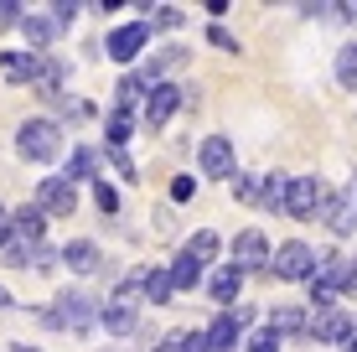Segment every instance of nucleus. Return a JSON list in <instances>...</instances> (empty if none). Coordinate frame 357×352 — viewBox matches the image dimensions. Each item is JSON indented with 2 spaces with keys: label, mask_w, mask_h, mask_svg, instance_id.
<instances>
[{
  "label": "nucleus",
  "mask_w": 357,
  "mask_h": 352,
  "mask_svg": "<svg viewBox=\"0 0 357 352\" xmlns=\"http://www.w3.org/2000/svg\"><path fill=\"white\" fill-rule=\"evenodd\" d=\"M93 171H98V151H93V145L73 151V161H68V181H89Z\"/></svg>",
  "instance_id": "a878e982"
},
{
  "label": "nucleus",
  "mask_w": 357,
  "mask_h": 352,
  "mask_svg": "<svg viewBox=\"0 0 357 352\" xmlns=\"http://www.w3.org/2000/svg\"><path fill=\"white\" fill-rule=\"evenodd\" d=\"M151 10H155V16H151V26H166V31H176L181 21H187V16H181L176 6H151Z\"/></svg>",
  "instance_id": "2f4dec72"
},
{
  "label": "nucleus",
  "mask_w": 357,
  "mask_h": 352,
  "mask_svg": "<svg viewBox=\"0 0 357 352\" xmlns=\"http://www.w3.org/2000/svg\"><path fill=\"white\" fill-rule=\"evenodd\" d=\"M197 161H202V176H238V166H233V140L228 135H207L202 151H197Z\"/></svg>",
  "instance_id": "1a4fd4ad"
},
{
  "label": "nucleus",
  "mask_w": 357,
  "mask_h": 352,
  "mask_svg": "<svg viewBox=\"0 0 357 352\" xmlns=\"http://www.w3.org/2000/svg\"><path fill=\"white\" fill-rule=\"evenodd\" d=\"M78 10H83V6H73V0H57V6H52V21H57V26L68 31V26H73V16H78Z\"/></svg>",
  "instance_id": "72a5a7b5"
},
{
  "label": "nucleus",
  "mask_w": 357,
  "mask_h": 352,
  "mask_svg": "<svg viewBox=\"0 0 357 352\" xmlns=\"http://www.w3.org/2000/svg\"><path fill=\"white\" fill-rule=\"evenodd\" d=\"M6 244H10V213L0 208V249H6Z\"/></svg>",
  "instance_id": "58836bf2"
},
{
  "label": "nucleus",
  "mask_w": 357,
  "mask_h": 352,
  "mask_svg": "<svg viewBox=\"0 0 357 352\" xmlns=\"http://www.w3.org/2000/svg\"><path fill=\"white\" fill-rule=\"evenodd\" d=\"M98 326H109L114 337L135 332V306H119V300H109V306H98Z\"/></svg>",
  "instance_id": "412c9836"
},
{
  "label": "nucleus",
  "mask_w": 357,
  "mask_h": 352,
  "mask_svg": "<svg viewBox=\"0 0 357 352\" xmlns=\"http://www.w3.org/2000/svg\"><path fill=\"white\" fill-rule=\"evenodd\" d=\"M171 296H176V285H171V270H151V275H145V300H151V306H166Z\"/></svg>",
  "instance_id": "b1692460"
},
{
  "label": "nucleus",
  "mask_w": 357,
  "mask_h": 352,
  "mask_svg": "<svg viewBox=\"0 0 357 352\" xmlns=\"http://www.w3.org/2000/svg\"><path fill=\"white\" fill-rule=\"evenodd\" d=\"M151 352H181V332H171V337H166V342H155Z\"/></svg>",
  "instance_id": "4c0bfd02"
},
{
  "label": "nucleus",
  "mask_w": 357,
  "mask_h": 352,
  "mask_svg": "<svg viewBox=\"0 0 357 352\" xmlns=\"http://www.w3.org/2000/svg\"><path fill=\"white\" fill-rule=\"evenodd\" d=\"M31 89H36V93H47V99H57V89H63V68H57L52 57H42V72H36Z\"/></svg>",
  "instance_id": "c85d7f7f"
},
{
  "label": "nucleus",
  "mask_w": 357,
  "mask_h": 352,
  "mask_svg": "<svg viewBox=\"0 0 357 352\" xmlns=\"http://www.w3.org/2000/svg\"><path fill=\"white\" fill-rule=\"evenodd\" d=\"M316 259H321V254H316L311 244L290 238V244H280L275 254H269V275H275V280H311V275H316Z\"/></svg>",
  "instance_id": "7ed1b4c3"
},
{
  "label": "nucleus",
  "mask_w": 357,
  "mask_h": 352,
  "mask_svg": "<svg viewBox=\"0 0 357 352\" xmlns=\"http://www.w3.org/2000/svg\"><path fill=\"white\" fill-rule=\"evenodd\" d=\"M181 352H213L207 347V332H181Z\"/></svg>",
  "instance_id": "c9c22d12"
},
{
  "label": "nucleus",
  "mask_w": 357,
  "mask_h": 352,
  "mask_svg": "<svg viewBox=\"0 0 357 352\" xmlns=\"http://www.w3.org/2000/svg\"><path fill=\"white\" fill-rule=\"evenodd\" d=\"M42 57L47 52H0V72H6L10 83H36V72H42Z\"/></svg>",
  "instance_id": "4468645a"
},
{
  "label": "nucleus",
  "mask_w": 357,
  "mask_h": 352,
  "mask_svg": "<svg viewBox=\"0 0 357 352\" xmlns=\"http://www.w3.org/2000/svg\"><path fill=\"white\" fill-rule=\"evenodd\" d=\"M36 208L47 217H73L78 208V187H73L68 176H42V187H36Z\"/></svg>",
  "instance_id": "20e7f679"
},
{
  "label": "nucleus",
  "mask_w": 357,
  "mask_h": 352,
  "mask_svg": "<svg viewBox=\"0 0 357 352\" xmlns=\"http://www.w3.org/2000/svg\"><path fill=\"white\" fill-rule=\"evenodd\" d=\"M233 197H238V202H259V197H264V176L238 171V176H233Z\"/></svg>",
  "instance_id": "c756f323"
},
{
  "label": "nucleus",
  "mask_w": 357,
  "mask_h": 352,
  "mask_svg": "<svg viewBox=\"0 0 357 352\" xmlns=\"http://www.w3.org/2000/svg\"><path fill=\"white\" fill-rule=\"evenodd\" d=\"M57 31H63V26H57L52 16H21V36H26V42H31V52H42V47L52 42Z\"/></svg>",
  "instance_id": "6ab92c4d"
},
{
  "label": "nucleus",
  "mask_w": 357,
  "mask_h": 352,
  "mask_svg": "<svg viewBox=\"0 0 357 352\" xmlns=\"http://www.w3.org/2000/svg\"><path fill=\"white\" fill-rule=\"evenodd\" d=\"M352 337H357V332H352ZM352 352H357V342H352Z\"/></svg>",
  "instance_id": "37998d69"
},
{
  "label": "nucleus",
  "mask_w": 357,
  "mask_h": 352,
  "mask_svg": "<svg viewBox=\"0 0 357 352\" xmlns=\"http://www.w3.org/2000/svg\"><path fill=\"white\" fill-rule=\"evenodd\" d=\"M352 332H357V321L347 311H316L305 337H316V342H352Z\"/></svg>",
  "instance_id": "9b49d317"
},
{
  "label": "nucleus",
  "mask_w": 357,
  "mask_h": 352,
  "mask_svg": "<svg viewBox=\"0 0 357 352\" xmlns=\"http://www.w3.org/2000/svg\"><path fill=\"white\" fill-rule=\"evenodd\" d=\"M10 300H16V296H10V290H6V285H0V311H6V306H10Z\"/></svg>",
  "instance_id": "a19ab883"
},
{
  "label": "nucleus",
  "mask_w": 357,
  "mask_h": 352,
  "mask_svg": "<svg viewBox=\"0 0 357 352\" xmlns=\"http://www.w3.org/2000/svg\"><path fill=\"white\" fill-rule=\"evenodd\" d=\"M181 104H187V89H176V83H155V89L145 93V109H140V114H145V125H151V130H161Z\"/></svg>",
  "instance_id": "423d86ee"
},
{
  "label": "nucleus",
  "mask_w": 357,
  "mask_h": 352,
  "mask_svg": "<svg viewBox=\"0 0 357 352\" xmlns=\"http://www.w3.org/2000/svg\"><path fill=\"white\" fill-rule=\"evenodd\" d=\"M171 285H176V290L202 285V264H197L192 254H176V264H171Z\"/></svg>",
  "instance_id": "5701e85b"
},
{
  "label": "nucleus",
  "mask_w": 357,
  "mask_h": 352,
  "mask_svg": "<svg viewBox=\"0 0 357 352\" xmlns=\"http://www.w3.org/2000/svg\"><path fill=\"white\" fill-rule=\"evenodd\" d=\"M93 321H98V306L83 290H68V296H57L47 306V326H57V332H89Z\"/></svg>",
  "instance_id": "f03ea898"
},
{
  "label": "nucleus",
  "mask_w": 357,
  "mask_h": 352,
  "mask_svg": "<svg viewBox=\"0 0 357 352\" xmlns=\"http://www.w3.org/2000/svg\"><path fill=\"white\" fill-rule=\"evenodd\" d=\"M145 89H155L145 72H130V78H119V89H114V109H130V104H140V93Z\"/></svg>",
  "instance_id": "4be33fe9"
},
{
  "label": "nucleus",
  "mask_w": 357,
  "mask_h": 352,
  "mask_svg": "<svg viewBox=\"0 0 357 352\" xmlns=\"http://www.w3.org/2000/svg\"><path fill=\"white\" fill-rule=\"evenodd\" d=\"M321 202H326V187L316 176H290V202H285L290 217H316Z\"/></svg>",
  "instance_id": "6e6552de"
},
{
  "label": "nucleus",
  "mask_w": 357,
  "mask_h": 352,
  "mask_svg": "<svg viewBox=\"0 0 357 352\" xmlns=\"http://www.w3.org/2000/svg\"><path fill=\"white\" fill-rule=\"evenodd\" d=\"M145 42H151V26H145V21H130V26H114L109 31V57H114V63H135V57L145 52Z\"/></svg>",
  "instance_id": "0eeeda50"
},
{
  "label": "nucleus",
  "mask_w": 357,
  "mask_h": 352,
  "mask_svg": "<svg viewBox=\"0 0 357 352\" xmlns=\"http://www.w3.org/2000/svg\"><path fill=\"white\" fill-rule=\"evenodd\" d=\"M243 321H249V311H223V316H213V326H207V347H213V352H233L243 342Z\"/></svg>",
  "instance_id": "9d476101"
},
{
  "label": "nucleus",
  "mask_w": 357,
  "mask_h": 352,
  "mask_svg": "<svg viewBox=\"0 0 357 352\" xmlns=\"http://www.w3.org/2000/svg\"><path fill=\"white\" fill-rule=\"evenodd\" d=\"M42 234H47V213L36 208V202H26V208L10 213V238H21V244L42 249Z\"/></svg>",
  "instance_id": "ddd939ff"
},
{
  "label": "nucleus",
  "mask_w": 357,
  "mask_h": 352,
  "mask_svg": "<svg viewBox=\"0 0 357 352\" xmlns=\"http://www.w3.org/2000/svg\"><path fill=\"white\" fill-rule=\"evenodd\" d=\"M238 290H243V270H238V264H223V270L207 280V296H213L218 306H233V300H238Z\"/></svg>",
  "instance_id": "dca6fc26"
},
{
  "label": "nucleus",
  "mask_w": 357,
  "mask_h": 352,
  "mask_svg": "<svg viewBox=\"0 0 357 352\" xmlns=\"http://www.w3.org/2000/svg\"><path fill=\"white\" fill-rule=\"evenodd\" d=\"M285 202H290V176H285V171H264V197H259V208H264V213H285Z\"/></svg>",
  "instance_id": "a211bd4d"
},
{
  "label": "nucleus",
  "mask_w": 357,
  "mask_h": 352,
  "mask_svg": "<svg viewBox=\"0 0 357 352\" xmlns=\"http://www.w3.org/2000/svg\"><path fill=\"white\" fill-rule=\"evenodd\" d=\"M57 254H63V264L73 275H93L98 270V244H93V238H73V244H63Z\"/></svg>",
  "instance_id": "2eb2a0df"
},
{
  "label": "nucleus",
  "mask_w": 357,
  "mask_h": 352,
  "mask_svg": "<svg viewBox=\"0 0 357 352\" xmlns=\"http://www.w3.org/2000/svg\"><path fill=\"white\" fill-rule=\"evenodd\" d=\"M347 296H357V259L347 264Z\"/></svg>",
  "instance_id": "ea45409f"
},
{
  "label": "nucleus",
  "mask_w": 357,
  "mask_h": 352,
  "mask_svg": "<svg viewBox=\"0 0 357 352\" xmlns=\"http://www.w3.org/2000/svg\"><path fill=\"white\" fill-rule=\"evenodd\" d=\"M316 217H326V228L337 238H347L352 228H357V187H347V192H326V202H321V213Z\"/></svg>",
  "instance_id": "39448f33"
},
{
  "label": "nucleus",
  "mask_w": 357,
  "mask_h": 352,
  "mask_svg": "<svg viewBox=\"0 0 357 352\" xmlns=\"http://www.w3.org/2000/svg\"><path fill=\"white\" fill-rule=\"evenodd\" d=\"M16 151L26 161H57L63 155V125L57 119H26L16 130Z\"/></svg>",
  "instance_id": "f257e3e1"
},
{
  "label": "nucleus",
  "mask_w": 357,
  "mask_h": 352,
  "mask_svg": "<svg viewBox=\"0 0 357 352\" xmlns=\"http://www.w3.org/2000/svg\"><path fill=\"white\" fill-rule=\"evenodd\" d=\"M93 202H98V213H109V217L119 213V192L109 187V181H93Z\"/></svg>",
  "instance_id": "7c9ffc66"
},
{
  "label": "nucleus",
  "mask_w": 357,
  "mask_h": 352,
  "mask_svg": "<svg viewBox=\"0 0 357 352\" xmlns=\"http://www.w3.org/2000/svg\"><path fill=\"white\" fill-rule=\"evenodd\" d=\"M233 264H238V270H264L269 264V244H264L259 228H243V234L233 238Z\"/></svg>",
  "instance_id": "f8f14e48"
},
{
  "label": "nucleus",
  "mask_w": 357,
  "mask_h": 352,
  "mask_svg": "<svg viewBox=\"0 0 357 352\" xmlns=\"http://www.w3.org/2000/svg\"><path fill=\"white\" fill-rule=\"evenodd\" d=\"M145 275H151V270H135V275H125V285L114 290V300H119V306H140V300H145Z\"/></svg>",
  "instance_id": "cd10ccee"
},
{
  "label": "nucleus",
  "mask_w": 357,
  "mask_h": 352,
  "mask_svg": "<svg viewBox=\"0 0 357 352\" xmlns=\"http://www.w3.org/2000/svg\"><path fill=\"white\" fill-rule=\"evenodd\" d=\"M218 249H223V238H218L213 228H202V234H192L187 244H181V254H192L202 270H207V259H218Z\"/></svg>",
  "instance_id": "aec40b11"
},
{
  "label": "nucleus",
  "mask_w": 357,
  "mask_h": 352,
  "mask_svg": "<svg viewBox=\"0 0 357 352\" xmlns=\"http://www.w3.org/2000/svg\"><path fill=\"white\" fill-rule=\"evenodd\" d=\"M337 83H342L347 93H357V42H347V47L337 52Z\"/></svg>",
  "instance_id": "393cba45"
},
{
  "label": "nucleus",
  "mask_w": 357,
  "mask_h": 352,
  "mask_svg": "<svg viewBox=\"0 0 357 352\" xmlns=\"http://www.w3.org/2000/svg\"><path fill=\"white\" fill-rule=\"evenodd\" d=\"M243 352H280V337H275V332L264 326V332H254L249 342H243Z\"/></svg>",
  "instance_id": "473e14b6"
},
{
  "label": "nucleus",
  "mask_w": 357,
  "mask_h": 352,
  "mask_svg": "<svg viewBox=\"0 0 357 352\" xmlns=\"http://www.w3.org/2000/svg\"><path fill=\"white\" fill-rule=\"evenodd\" d=\"M207 42H213V47H223V52H238V42H233V36H228L223 26H207Z\"/></svg>",
  "instance_id": "e433bc0d"
},
{
  "label": "nucleus",
  "mask_w": 357,
  "mask_h": 352,
  "mask_svg": "<svg viewBox=\"0 0 357 352\" xmlns=\"http://www.w3.org/2000/svg\"><path fill=\"white\" fill-rule=\"evenodd\" d=\"M16 352H36V347H26V342H21V347H16Z\"/></svg>",
  "instance_id": "79ce46f5"
},
{
  "label": "nucleus",
  "mask_w": 357,
  "mask_h": 352,
  "mask_svg": "<svg viewBox=\"0 0 357 352\" xmlns=\"http://www.w3.org/2000/svg\"><path fill=\"white\" fill-rule=\"evenodd\" d=\"M192 192H197V176H176L171 181V202H187Z\"/></svg>",
  "instance_id": "f704fd0d"
},
{
  "label": "nucleus",
  "mask_w": 357,
  "mask_h": 352,
  "mask_svg": "<svg viewBox=\"0 0 357 352\" xmlns=\"http://www.w3.org/2000/svg\"><path fill=\"white\" fill-rule=\"evenodd\" d=\"M130 109H114V114H109V125H104V135H109V151H125V140H130Z\"/></svg>",
  "instance_id": "bb28decb"
},
{
  "label": "nucleus",
  "mask_w": 357,
  "mask_h": 352,
  "mask_svg": "<svg viewBox=\"0 0 357 352\" xmlns=\"http://www.w3.org/2000/svg\"><path fill=\"white\" fill-rule=\"evenodd\" d=\"M269 332L285 342V337H305L311 332V316H305L301 306H275V316H269Z\"/></svg>",
  "instance_id": "f3484780"
}]
</instances>
